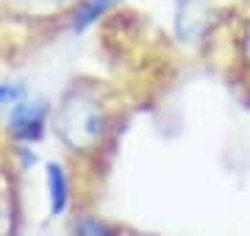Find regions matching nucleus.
I'll return each instance as SVG.
<instances>
[{
  "instance_id": "obj_1",
  "label": "nucleus",
  "mask_w": 250,
  "mask_h": 236,
  "mask_svg": "<svg viewBox=\"0 0 250 236\" xmlns=\"http://www.w3.org/2000/svg\"><path fill=\"white\" fill-rule=\"evenodd\" d=\"M56 131L75 150H89L106 134V109L89 92H70L56 109Z\"/></svg>"
},
{
  "instance_id": "obj_2",
  "label": "nucleus",
  "mask_w": 250,
  "mask_h": 236,
  "mask_svg": "<svg viewBox=\"0 0 250 236\" xmlns=\"http://www.w3.org/2000/svg\"><path fill=\"white\" fill-rule=\"evenodd\" d=\"M45 122H47V106L42 100L36 103H28V100H20L17 106H11V134L22 142H39L42 134H45Z\"/></svg>"
},
{
  "instance_id": "obj_3",
  "label": "nucleus",
  "mask_w": 250,
  "mask_h": 236,
  "mask_svg": "<svg viewBox=\"0 0 250 236\" xmlns=\"http://www.w3.org/2000/svg\"><path fill=\"white\" fill-rule=\"evenodd\" d=\"M47 195H50V214L53 217L64 214L70 203V181H67L64 167L56 161L47 164Z\"/></svg>"
},
{
  "instance_id": "obj_4",
  "label": "nucleus",
  "mask_w": 250,
  "mask_h": 236,
  "mask_svg": "<svg viewBox=\"0 0 250 236\" xmlns=\"http://www.w3.org/2000/svg\"><path fill=\"white\" fill-rule=\"evenodd\" d=\"M120 3H123V0H86L78 9V14L72 17V31H75V34L89 31L95 22H100V20L106 17L114 6H120Z\"/></svg>"
},
{
  "instance_id": "obj_5",
  "label": "nucleus",
  "mask_w": 250,
  "mask_h": 236,
  "mask_svg": "<svg viewBox=\"0 0 250 236\" xmlns=\"http://www.w3.org/2000/svg\"><path fill=\"white\" fill-rule=\"evenodd\" d=\"M20 9L31 11V14H53V11L67 9L72 0H14Z\"/></svg>"
},
{
  "instance_id": "obj_6",
  "label": "nucleus",
  "mask_w": 250,
  "mask_h": 236,
  "mask_svg": "<svg viewBox=\"0 0 250 236\" xmlns=\"http://www.w3.org/2000/svg\"><path fill=\"white\" fill-rule=\"evenodd\" d=\"M20 100H25L22 83H0V106H17Z\"/></svg>"
},
{
  "instance_id": "obj_7",
  "label": "nucleus",
  "mask_w": 250,
  "mask_h": 236,
  "mask_svg": "<svg viewBox=\"0 0 250 236\" xmlns=\"http://www.w3.org/2000/svg\"><path fill=\"white\" fill-rule=\"evenodd\" d=\"M78 234L81 236H114V231L106 228L103 222H98V219H81L78 222Z\"/></svg>"
},
{
  "instance_id": "obj_8",
  "label": "nucleus",
  "mask_w": 250,
  "mask_h": 236,
  "mask_svg": "<svg viewBox=\"0 0 250 236\" xmlns=\"http://www.w3.org/2000/svg\"><path fill=\"white\" fill-rule=\"evenodd\" d=\"M242 56L250 64V20L245 22V31H242Z\"/></svg>"
},
{
  "instance_id": "obj_9",
  "label": "nucleus",
  "mask_w": 250,
  "mask_h": 236,
  "mask_svg": "<svg viewBox=\"0 0 250 236\" xmlns=\"http://www.w3.org/2000/svg\"><path fill=\"white\" fill-rule=\"evenodd\" d=\"M6 222H9V219H6V209H3V206H0V234H3V231H6Z\"/></svg>"
}]
</instances>
